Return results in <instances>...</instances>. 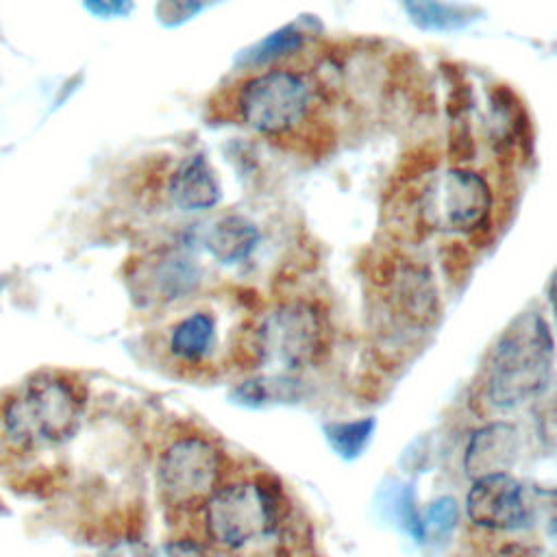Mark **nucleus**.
Masks as SVG:
<instances>
[{
	"label": "nucleus",
	"mask_w": 557,
	"mask_h": 557,
	"mask_svg": "<svg viewBox=\"0 0 557 557\" xmlns=\"http://www.w3.org/2000/svg\"><path fill=\"white\" fill-rule=\"evenodd\" d=\"M165 194L181 211H207L220 200V181L207 157L202 152H194L183 157L170 172Z\"/></svg>",
	"instance_id": "nucleus-12"
},
{
	"label": "nucleus",
	"mask_w": 557,
	"mask_h": 557,
	"mask_svg": "<svg viewBox=\"0 0 557 557\" xmlns=\"http://www.w3.org/2000/svg\"><path fill=\"white\" fill-rule=\"evenodd\" d=\"M555 368V337L540 311L518 313L490 350L483 394L500 411L537 398L550 383Z\"/></svg>",
	"instance_id": "nucleus-2"
},
{
	"label": "nucleus",
	"mask_w": 557,
	"mask_h": 557,
	"mask_svg": "<svg viewBox=\"0 0 557 557\" xmlns=\"http://www.w3.org/2000/svg\"><path fill=\"white\" fill-rule=\"evenodd\" d=\"M205 535L222 548L237 550L265 535L278 522V490L263 479L222 483L200 507Z\"/></svg>",
	"instance_id": "nucleus-4"
},
{
	"label": "nucleus",
	"mask_w": 557,
	"mask_h": 557,
	"mask_svg": "<svg viewBox=\"0 0 557 557\" xmlns=\"http://www.w3.org/2000/svg\"><path fill=\"white\" fill-rule=\"evenodd\" d=\"M531 498V520L537 518L550 535H557V487H537Z\"/></svg>",
	"instance_id": "nucleus-19"
},
{
	"label": "nucleus",
	"mask_w": 557,
	"mask_h": 557,
	"mask_svg": "<svg viewBox=\"0 0 557 557\" xmlns=\"http://www.w3.org/2000/svg\"><path fill=\"white\" fill-rule=\"evenodd\" d=\"M259 337L265 361H276L285 372L315 366L331 344V329L318 305L292 300L281 305L261 326Z\"/></svg>",
	"instance_id": "nucleus-7"
},
{
	"label": "nucleus",
	"mask_w": 557,
	"mask_h": 557,
	"mask_svg": "<svg viewBox=\"0 0 557 557\" xmlns=\"http://www.w3.org/2000/svg\"><path fill=\"white\" fill-rule=\"evenodd\" d=\"M0 292H2V283H0Z\"/></svg>",
	"instance_id": "nucleus-24"
},
{
	"label": "nucleus",
	"mask_w": 557,
	"mask_h": 557,
	"mask_svg": "<svg viewBox=\"0 0 557 557\" xmlns=\"http://www.w3.org/2000/svg\"><path fill=\"white\" fill-rule=\"evenodd\" d=\"M374 283L385 289L387 309L396 322L429 331L440 320V294L431 272L407 259H392L379 268Z\"/></svg>",
	"instance_id": "nucleus-8"
},
{
	"label": "nucleus",
	"mask_w": 557,
	"mask_h": 557,
	"mask_svg": "<svg viewBox=\"0 0 557 557\" xmlns=\"http://www.w3.org/2000/svg\"><path fill=\"white\" fill-rule=\"evenodd\" d=\"M87 416L85 387L65 372L44 370L15 385L0 403L4 440L20 450L70 442Z\"/></svg>",
	"instance_id": "nucleus-1"
},
{
	"label": "nucleus",
	"mask_w": 557,
	"mask_h": 557,
	"mask_svg": "<svg viewBox=\"0 0 557 557\" xmlns=\"http://www.w3.org/2000/svg\"><path fill=\"white\" fill-rule=\"evenodd\" d=\"M218 339L215 315L207 309H196L178 318L165 337L168 355L185 366H196L205 361Z\"/></svg>",
	"instance_id": "nucleus-13"
},
{
	"label": "nucleus",
	"mask_w": 557,
	"mask_h": 557,
	"mask_svg": "<svg viewBox=\"0 0 557 557\" xmlns=\"http://www.w3.org/2000/svg\"><path fill=\"white\" fill-rule=\"evenodd\" d=\"M548 302H550V309H553V313L557 318V270L553 272V276L548 281Z\"/></svg>",
	"instance_id": "nucleus-23"
},
{
	"label": "nucleus",
	"mask_w": 557,
	"mask_h": 557,
	"mask_svg": "<svg viewBox=\"0 0 557 557\" xmlns=\"http://www.w3.org/2000/svg\"><path fill=\"white\" fill-rule=\"evenodd\" d=\"M468 520L487 531H516L531 522V498L511 472L472 479L466 494Z\"/></svg>",
	"instance_id": "nucleus-9"
},
{
	"label": "nucleus",
	"mask_w": 557,
	"mask_h": 557,
	"mask_svg": "<svg viewBox=\"0 0 557 557\" xmlns=\"http://www.w3.org/2000/svg\"><path fill=\"white\" fill-rule=\"evenodd\" d=\"M374 429H376V420L372 416L335 420L322 426L329 446L335 450V455H339L346 461L357 459L366 450V446L374 435Z\"/></svg>",
	"instance_id": "nucleus-16"
},
{
	"label": "nucleus",
	"mask_w": 557,
	"mask_h": 557,
	"mask_svg": "<svg viewBox=\"0 0 557 557\" xmlns=\"http://www.w3.org/2000/svg\"><path fill=\"white\" fill-rule=\"evenodd\" d=\"M385 509L396 527H400L413 542H424V527H422V511L416 503V492L407 483H396L385 496Z\"/></svg>",
	"instance_id": "nucleus-17"
},
{
	"label": "nucleus",
	"mask_w": 557,
	"mask_h": 557,
	"mask_svg": "<svg viewBox=\"0 0 557 557\" xmlns=\"http://www.w3.org/2000/svg\"><path fill=\"white\" fill-rule=\"evenodd\" d=\"M492 207V189L479 172L450 168L424 189L418 213L426 228L474 235L490 224Z\"/></svg>",
	"instance_id": "nucleus-6"
},
{
	"label": "nucleus",
	"mask_w": 557,
	"mask_h": 557,
	"mask_svg": "<svg viewBox=\"0 0 557 557\" xmlns=\"http://www.w3.org/2000/svg\"><path fill=\"white\" fill-rule=\"evenodd\" d=\"M490 557H544L542 548L527 542H509L496 548Z\"/></svg>",
	"instance_id": "nucleus-21"
},
{
	"label": "nucleus",
	"mask_w": 557,
	"mask_h": 557,
	"mask_svg": "<svg viewBox=\"0 0 557 557\" xmlns=\"http://www.w3.org/2000/svg\"><path fill=\"white\" fill-rule=\"evenodd\" d=\"M459 524V503L455 496H437L429 500L422 511V527H424V542H446Z\"/></svg>",
	"instance_id": "nucleus-18"
},
{
	"label": "nucleus",
	"mask_w": 557,
	"mask_h": 557,
	"mask_svg": "<svg viewBox=\"0 0 557 557\" xmlns=\"http://www.w3.org/2000/svg\"><path fill=\"white\" fill-rule=\"evenodd\" d=\"M259 242L257 226L244 215H224L220 218L205 237L209 255L220 263H239L250 257Z\"/></svg>",
	"instance_id": "nucleus-14"
},
{
	"label": "nucleus",
	"mask_w": 557,
	"mask_h": 557,
	"mask_svg": "<svg viewBox=\"0 0 557 557\" xmlns=\"http://www.w3.org/2000/svg\"><path fill=\"white\" fill-rule=\"evenodd\" d=\"M85 9H89L96 15L126 13L131 9V0H85Z\"/></svg>",
	"instance_id": "nucleus-22"
},
{
	"label": "nucleus",
	"mask_w": 557,
	"mask_h": 557,
	"mask_svg": "<svg viewBox=\"0 0 557 557\" xmlns=\"http://www.w3.org/2000/svg\"><path fill=\"white\" fill-rule=\"evenodd\" d=\"M146 557H211V553L200 540L183 535L157 544Z\"/></svg>",
	"instance_id": "nucleus-20"
},
{
	"label": "nucleus",
	"mask_w": 557,
	"mask_h": 557,
	"mask_svg": "<svg viewBox=\"0 0 557 557\" xmlns=\"http://www.w3.org/2000/svg\"><path fill=\"white\" fill-rule=\"evenodd\" d=\"M520 455V433L511 422L494 420L476 426L463 446L461 466L466 476L509 472Z\"/></svg>",
	"instance_id": "nucleus-11"
},
{
	"label": "nucleus",
	"mask_w": 557,
	"mask_h": 557,
	"mask_svg": "<svg viewBox=\"0 0 557 557\" xmlns=\"http://www.w3.org/2000/svg\"><path fill=\"white\" fill-rule=\"evenodd\" d=\"M315 102V85L298 70L272 67L244 78L233 96V109L242 124L283 137L300 128Z\"/></svg>",
	"instance_id": "nucleus-3"
},
{
	"label": "nucleus",
	"mask_w": 557,
	"mask_h": 557,
	"mask_svg": "<svg viewBox=\"0 0 557 557\" xmlns=\"http://www.w3.org/2000/svg\"><path fill=\"white\" fill-rule=\"evenodd\" d=\"M224 455L200 433L172 437L157 455L154 483L161 503L172 511L200 509L222 485Z\"/></svg>",
	"instance_id": "nucleus-5"
},
{
	"label": "nucleus",
	"mask_w": 557,
	"mask_h": 557,
	"mask_svg": "<svg viewBox=\"0 0 557 557\" xmlns=\"http://www.w3.org/2000/svg\"><path fill=\"white\" fill-rule=\"evenodd\" d=\"M228 398L248 409H261L270 405H285L296 403L302 398V385L300 379H296L292 372H278V374H259L239 381Z\"/></svg>",
	"instance_id": "nucleus-15"
},
{
	"label": "nucleus",
	"mask_w": 557,
	"mask_h": 557,
	"mask_svg": "<svg viewBox=\"0 0 557 557\" xmlns=\"http://www.w3.org/2000/svg\"><path fill=\"white\" fill-rule=\"evenodd\" d=\"M131 281L135 285L133 296L139 300V305L172 302L189 296L198 287L200 268L189 252L170 248L139 261V268Z\"/></svg>",
	"instance_id": "nucleus-10"
}]
</instances>
